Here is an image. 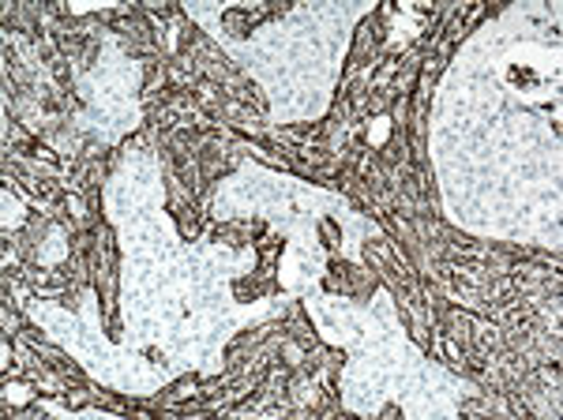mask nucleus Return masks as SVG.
I'll return each mask as SVG.
<instances>
[{
    "label": "nucleus",
    "instance_id": "f257e3e1",
    "mask_svg": "<svg viewBox=\"0 0 563 420\" xmlns=\"http://www.w3.org/2000/svg\"><path fill=\"white\" fill-rule=\"evenodd\" d=\"M504 79L526 102H544L556 87V57L549 49H538V45H522L507 57Z\"/></svg>",
    "mask_w": 563,
    "mask_h": 420
}]
</instances>
